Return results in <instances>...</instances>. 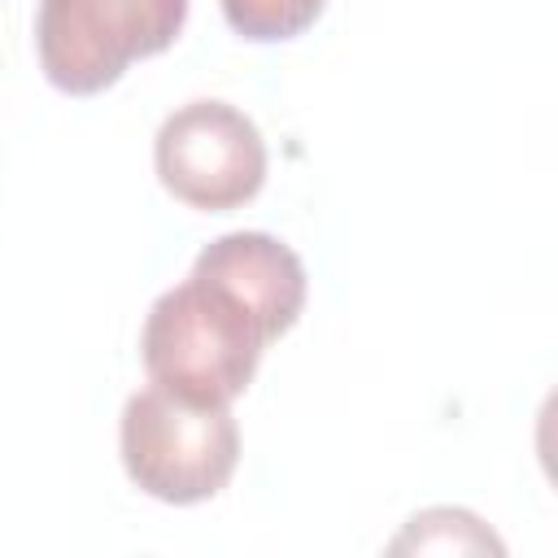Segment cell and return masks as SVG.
I'll use <instances>...</instances> for the list:
<instances>
[{
  "label": "cell",
  "instance_id": "cell-6",
  "mask_svg": "<svg viewBox=\"0 0 558 558\" xmlns=\"http://www.w3.org/2000/svg\"><path fill=\"white\" fill-rule=\"evenodd\" d=\"M327 0H222V17L253 44H279L318 22Z\"/></svg>",
  "mask_w": 558,
  "mask_h": 558
},
{
  "label": "cell",
  "instance_id": "cell-1",
  "mask_svg": "<svg viewBox=\"0 0 558 558\" xmlns=\"http://www.w3.org/2000/svg\"><path fill=\"white\" fill-rule=\"evenodd\" d=\"M305 310L301 257L266 231L205 244L192 275L161 292L144 318L140 353L157 388L192 405H231L257 375L270 340Z\"/></svg>",
  "mask_w": 558,
  "mask_h": 558
},
{
  "label": "cell",
  "instance_id": "cell-5",
  "mask_svg": "<svg viewBox=\"0 0 558 558\" xmlns=\"http://www.w3.org/2000/svg\"><path fill=\"white\" fill-rule=\"evenodd\" d=\"M392 554H506V545L493 536V527L458 506H432L414 514L392 541Z\"/></svg>",
  "mask_w": 558,
  "mask_h": 558
},
{
  "label": "cell",
  "instance_id": "cell-4",
  "mask_svg": "<svg viewBox=\"0 0 558 558\" xmlns=\"http://www.w3.org/2000/svg\"><path fill=\"white\" fill-rule=\"evenodd\" d=\"M161 187L205 214L253 201L266 183V140L248 113L227 100H192L174 109L153 144Z\"/></svg>",
  "mask_w": 558,
  "mask_h": 558
},
{
  "label": "cell",
  "instance_id": "cell-2",
  "mask_svg": "<svg viewBox=\"0 0 558 558\" xmlns=\"http://www.w3.org/2000/svg\"><path fill=\"white\" fill-rule=\"evenodd\" d=\"M122 466L135 488L170 506H196L227 488L240 462L231 405H192L157 384L122 405Z\"/></svg>",
  "mask_w": 558,
  "mask_h": 558
},
{
  "label": "cell",
  "instance_id": "cell-3",
  "mask_svg": "<svg viewBox=\"0 0 558 558\" xmlns=\"http://www.w3.org/2000/svg\"><path fill=\"white\" fill-rule=\"evenodd\" d=\"M183 22L187 0H39L35 48L44 78L65 96H96L131 61L166 52Z\"/></svg>",
  "mask_w": 558,
  "mask_h": 558
}]
</instances>
